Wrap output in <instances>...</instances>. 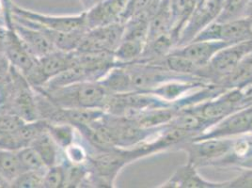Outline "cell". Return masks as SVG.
<instances>
[{
    "label": "cell",
    "instance_id": "cell-1",
    "mask_svg": "<svg viewBox=\"0 0 252 188\" xmlns=\"http://www.w3.org/2000/svg\"><path fill=\"white\" fill-rule=\"evenodd\" d=\"M54 105L66 108H105L109 94L98 81L71 84L51 90H35Z\"/></svg>",
    "mask_w": 252,
    "mask_h": 188
},
{
    "label": "cell",
    "instance_id": "cell-31",
    "mask_svg": "<svg viewBox=\"0 0 252 188\" xmlns=\"http://www.w3.org/2000/svg\"><path fill=\"white\" fill-rule=\"evenodd\" d=\"M0 186H9V183L3 178V176L1 175V173H0Z\"/></svg>",
    "mask_w": 252,
    "mask_h": 188
},
{
    "label": "cell",
    "instance_id": "cell-8",
    "mask_svg": "<svg viewBox=\"0 0 252 188\" xmlns=\"http://www.w3.org/2000/svg\"><path fill=\"white\" fill-rule=\"evenodd\" d=\"M125 24L111 25L89 30L75 51L80 53H114L123 39Z\"/></svg>",
    "mask_w": 252,
    "mask_h": 188
},
{
    "label": "cell",
    "instance_id": "cell-18",
    "mask_svg": "<svg viewBox=\"0 0 252 188\" xmlns=\"http://www.w3.org/2000/svg\"><path fill=\"white\" fill-rule=\"evenodd\" d=\"M49 124L48 121L42 119L33 122H25L18 129L11 133L17 150L23 147L30 146L38 136L48 130Z\"/></svg>",
    "mask_w": 252,
    "mask_h": 188
},
{
    "label": "cell",
    "instance_id": "cell-23",
    "mask_svg": "<svg viewBox=\"0 0 252 188\" xmlns=\"http://www.w3.org/2000/svg\"><path fill=\"white\" fill-rule=\"evenodd\" d=\"M47 168V167H46ZM46 168L39 170H26L11 182V188H43V176Z\"/></svg>",
    "mask_w": 252,
    "mask_h": 188
},
{
    "label": "cell",
    "instance_id": "cell-26",
    "mask_svg": "<svg viewBox=\"0 0 252 188\" xmlns=\"http://www.w3.org/2000/svg\"><path fill=\"white\" fill-rule=\"evenodd\" d=\"M64 151L67 161L72 165H84L88 159L84 148L80 145L73 143L67 147Z\"/></svg>",
    "mask_w": 252,
    "mask_h": 188
},
{
    "label": "cell",
    "instance_id": "cell-30",
    "mask_svg": "<svg viewBox=\"0 0 252 188\" xmlns=\"http://www.w3.org/2000/svg\"><path fill=\"white\" fill-rule=\"evenodd\" d=\"M245 17H248V18H252V2L249 5V7L246 10Z\"/></svg>",
    "mask_w": 252,
    "mask_h": 188
},
{
    "label": "cell",
    "instance_id": "cell-24",
    "mask_svg": "<svg viewBox=\"0 0 252 188\" xmlns=\"http://www.w3.org/2000/svg\"><path fill=\"white\" fill-rule=\"evenodd\" d=\"M17 155L25 170H39L46 168L39 154L31 145L17 150Z\"/></svg>",
    "mask_w": 252,
    "mask_h": 188
},
{
    "label": "cell",
    "instance_id": "cell-22",
    "mask_svg": "<svg viewBox=\"0 0 252 188\" xmlns=\"http://www.w3.org/2000/svg\"><path fill=\"white\" fill-rule=\"evenodd\" d=\"M252 0H225L218 22L230 21L245 17V12Z\"/></svg>",
    "mask_w": 252,
    "mask_h": 188
},
{
    "label": "cell",
    "instance_id": "cell-29",
    "mask_svg": "<svg viewBox=\"0 0 252 188\" xmlns=\"http://www.w3.org/2000/svg\"><path fill=\"white\" fill-rule=\"evenodd\" d=\"M80 3L82 4V6L84 7L85 10L87 11L88 9H90L91 7H93L96 3H98L101 0H79Z\"/></svg>",
    "mask_w": 252,
    "mask_h": 188
},
{
    "label": "cell",
    "instance_id": "cell-12",
    "mask_svg": "<svg viewBox=\"0 0 252 188\" xmlns=\"http://www.w3.org/2000/svg\"><path fill=\"white\" fill-rule=\"evenodd\" d=\"M75 62V52L55 51L38 60L37 86L40 89L44 84L71 68Z\"/></svg>",
    "mask_w": 252,
    "mask_h": 188
},
{
    "label": "cell",
    "instance_id": "cell-19",
    "mask_svg": "<svg viewBox=\"0 0 252 188\" xmlns=\"http://www.w3.org/2000/svg\"><path fill=\"white\" fill-rule=\"evenodd\" d=\"M31 146L33 147L39 154L45 167H49L58 165L61 148L55 142L48 130L42 133L41 136H38L32 142Z\"/></svg>",
    "mask_w": 252,
    "mask_h": 188
},
{
    "label": "cell",
    "instance_id": "cell-7",
    "mask_svg": "<svg viewBox=\"0 0 252 188\" xmlns=\"http://www.w3.org/2000/svg\"><path fill=\"white\" fill-rule=\"evenodd\" d=\"M252 39L251 18L242 17L230 21L214 22L193 41H220L233 44Z\"/></svg>",
    "mask_w": 252,
    "mask_h": 188
},
{
    "label": "cell",
    "instance_id": "cell-11",
    "mask_svg": "<svg viewBox=\"0 0 252 188\" xmlns=\"http://www.w3.org/2000/svg\"><path fill=\"white\" fill-rule=\"evenodd\" d=\"M229 181L213 182L202 177L198 167L188 161L158 188H228Z\"/></svg>",
    "mask_w": 252,
    "mask_h": 188
},
{
    "label": "cell",
    "instance_id": "cell-17",
    "mask_svg": "<svg viewBox=\"0 0 252 188\" xmlns=\"http://www.w3.org/2000/svg\"><path fill=\"white\" fill-rule=\"evenodd\" d=\"M219 85L225 90H242L252 86V52L245 57L234 71Z\"/></svg>",
    "mask_w": 252,
    "mask_h": 188
},
{
    "label": "cell",
    "instance_id": "cell-16",
    "mask_svg": "<svg viewBox=\"0 0 252 188\" xmlns=\"http://www.w3.org/2000/svg\"><path fill=\"white\" fill-rule=\"evenodd\" d=\"M109 94L133 93L129 72L125 64H117L98 81Z\"/></svg>",
    "mask_w": 252,
    "mask_h": 188
},
{
    "label": "cell",
    "instance_id": "cell-6",
    "mask_svg": "<svg viewBox=\"0 0 252 188\" xmlns=\"http://www.w3.org/2000/svg\"><path fill=\"white\" fill-rule=\"evenodd\" d=\"M246 105L243 91L239 89H231L226 90L224 93L200 105L189 108L196 111L203 119L210 122L212 125H215Z\"/></svg>",
    "mask_w": 252,
    "mask_h": 188
},
{
    "label": "cell",
    "instance_id": "cell-32",
    "mask_svg": "<svg viewBox=\"0 0 252 188\" xmlns=\"http://www.w3.org/2000/svg\"><path fill=\"white\" fill-rule=\"evenodd\" d=\"M251 27H252V17L251 18Z\"/></svg>",
    "mask_w": 252,
    "mask_h": 188
},
{
    "label": "cell",
    "instance_id": "cell-13",
    "mask_svg": "<svg viewBox=\"0 0 252 188\" xmlns=\"http://www.w3.org/2000/svg\"><path fill=\"white\" fill-rule=\"evenodd\" d=\"M128 0H101L85 11L88 30L121 22Z\"/></svg>",
    "mask_w": 252,
    "mask_h": 188
},
{
    "label": "cell",
    "instance_id": "cell-25",
    "mask_svg": "<svg viewBox=\"0 0 252 188\" xmlns=\"http://www.w3.org/2000/svg\"><path fill=\"white\" fill-rule=\"evenodd\" d=\"M65 187V166L55 165L47 167L43 176V188H61Z\"/></svg>",
    "mask_w": 252,
    "mask_h": 188
},
{
    "label": "cell",
    "instance_id": "cell-27",
    "mask_svg": "<svg viewBox=\"0 0 252 188\" xmlns=\"http://www.w3.org/2000/svg\"><path fill=\"white\" fill-rule=\"evenodd\" d=\"M25 122L18 116L6 112L0 114V130L12 133L18 129Z\"/></svg>",
    "mask_w": 252,
    "mask_h": 188
},
{
    "label": "cell",
    "instance_id": "cell-20",
    "mask_svg": "<svg viewBox=\"0 0 252 188\" xmlns=\"http://www.w3.org/2000/svg\"><path fill=\"white\" fill-rule=\"evenodd\" d=\"M24 171L17 151L0 150V173L9 185Z\"/></svg>",
    "mask_w": 252,
    "mask_h": 188
},
{
    "label": "cell",
    "instance_id": "cell-9",
    "mask_svg": "<svg viewBox=\"0 0 252 188\" xmlns=\"http://www.w3.org/2000/svg\"><path fill=\"white\" fill-rule=\"evenodd\" d=\"M251 131H252V104L246 105L231 115L222 119L192 139L231 137Z\"/></svg>",
    "mask_w": 252,
    "mask_h": 188
},
{
    "label": "cell",
    "instance_id": "cell-15",
    "mask_svg": "<svg viewBox=\"0 0 252 188\" xmlns=\"http://www.w3.org/2000/svg\"><path fill=\"white\" fill-rule=\"evenodd\" d=\"M228 45L231 44L220 41H193L186 45L176 47L174 50L201 70L208 65L217 53Z\"/></svg>",
    "mask_w": 252,
    "mask_h": 188
},
{
    "label": "cell",
    "instance_id": "cell-4",
    "mask_svg": "<svg viewBox=\"0 0 252 188\" xmlns=\"http://www.w3.org/2000/svg\"><path fill=\"white\" fill-rule=\"evenodd\" d=\"M11 13L13 16L53 31L73 33L89 31L86 24L85 11L74 15H49L27 10L12 4Z\"/></svg>",
    "mask_w": 252,
    "mask_h": 188
},
{
    "label": "cell",
    "instance_id": "cell-3",
    "mask_svg": "<svg viewBox=\"0 0 252 188\" xmlns=\"http://www.w3.org/2000/svg\"><path fill=\"white\" fill-rule=\"evenodd\" d=\"M252 52V39L228 45L217 53L208 65L200 70L199 77L209 83L220 84Z\"/></svg>",
    "mask_w": 252,
    "mask_h": 188
},
{
    "label": "cell",
    "instance_id": "cell-5",
    "mask_svg": "<svg viewBox=\"0 0 252 188\" xmlns=\"http://www.w3.org/2000/svg\"><path fill=\"white\" fill-rule=\"evenodd\" d=\"M224 1L199 0L180 33L177 47L192 42L204 29L217 21L223 9Z\"/></svg>",
    "mask_w": 252,
    "mask_h": 188
},
{
    "label": "cell",
    "instance_id": "cell-14",
    "mask_svg": "<svg viewBox=\"0 0 252 188\" xmlns=\"http://www.w3.org/2000/svg\"><path fill=\"white\" fill-rule=\"evenodd\" d=\"M11 26L14 31L17 33V35L26 44L28 49L36 59L39 60L46 55L58 51L52 42L48 39V37L40 30H37L31 26L24 25L13 20L12 18Z\"/></svg>",
    "mask_w": 252,
    "mask_h": 188
},
{
    "label": "cell",
    "instance_id": "cell-21",
    "mask_svg": "<svg viewBox=\"0 0 252 188\" xmlns=\"http://www.w3.org/2000/svg\"><path fill=\"white\" fill-rule=\"evenodd\" d=\"M48 132L61 149L65 150L67 147L74 143V126L72 125L50 123L48 126Z\"/></svg>",
    "mask_w": 252,
    "mask_h": 188
},
{
    "label": "cell",
    "instance_id": "cell-10",
    "mask_svg": "<svg viewBox=\"0 0 252 188\" xmlns=\"http://www.w3.org/2000/svg\"><path fill=\"white\" fill-rule=\"evenodd\" d=\"M4 33V50L7 60L17 71L28 79L35 73L38 65V59H36L26 44L23 42L17 33L14 31L12 26Z\"/></svg>",
    "mask_w": 252,
    "mask_h": 188
},
{
    "label": "cell",
    "instance_id": "cell-28",
    "mask_svg": "<svg viewBox=\"0 0 252 188\" xmlns=\"http://www.w3.org/2000/svg\"><path fill=\"white\" fill-rule=\"evenodd\" d=\"M0 150L17 151V146L11 133L0 130Z\"/></svg>",
    "mask_w": 252,
    "mask_h": 188
},
{
    "label": "cell",
    "instance_id": "cell-2",
    "mask_svg": "<svg viewBox=\"0 0 252 188\" xmlns=\"http://www.w3.org/2000/svg\"><path fill=\"white\" fill-rule=\"evenodd\" d=\"M233 139L234 136L191 139L180 144L176 150L187 153L188 161L197 167H216L230 153Z\"/></svg>",
    "mask_w": 252,
    "mask_h": 188
}]
</instances>
